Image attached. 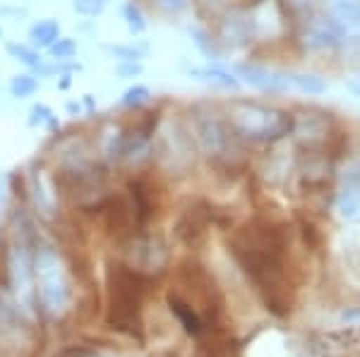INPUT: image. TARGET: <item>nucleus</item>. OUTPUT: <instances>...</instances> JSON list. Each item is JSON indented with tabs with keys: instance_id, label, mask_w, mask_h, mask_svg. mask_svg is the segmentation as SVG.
Listing matches in <instances>:
<instances>
[{
	"instance_id": "6e6552de",
	"label": "nucleus",
	"mask_w": 360,
	"mask_h": 357,
	"mask_svg": "<svg viewBox=\"0 0 360 357\" xmlns=\"http://www.w3.org/2000/svg\"><path fill=\"white\" fill-rule=\"evenodd\" d=\"M336 214L348 223L360 218V163L348 166L341 180L339 194H336Z\"/></svg>"
},
{
	"instance_id": "b1692460",
	"label": "nucleus",
	"mask_w": 360,
	"mask_h": 357,
	"mask_svg": "<svg viewBox=\"0 0 360 357\" xmlns=\"http://www.w3.org/2000/svg\"><path fill=\"white\" fill-rule=\"evenodd\" d=\"M32 115H34L32 123H46V120H51V115H53V113H51V108H49V106L39 103V106H34V108H32Z\"/></svg>"
},
{
	"instance_id": "f8f14e48",
	"label": "nucleus",
	"mask_w": 360,
	"mask_h": 357,
	"mask_svg": "<svg viewBox=\"0 0 360 357\" xmlns=\"http://www.w3.org/2000/svg\"><path fill=\"white\" fill-rule=\"evenodd\" d=\"M159 151L164 156H171V161L188 159V142H185V132L176 123H164L159 130Z\"/></svg>"
},
{
	"instance_id": "412c9836",
	"label": "nucleus",
	"mask_w": 360,
	"mask_h": 357,
	"mask_svg": "<svg viewBox=\"0 0 360 357\" xmlns=\"http://www.w3.org/2000/svg\"><path fill=\"white\" fill-rule=\"evenodd\" d=\"M72 8L84 17H96L106 10V0H72Z\"/></svg>"
},
{
	"instance_id": "dca6fc26",
	"label": "nucleus",
	"mask_w": 360,
	"mask_h": 357,
	"mask_svg": "<svg viewBox=\"0 0 360 357\" xmlns=\"http://www.w3.org/2000/svg\"><path fill=\"white\" fill-rule=\"evenodd\" d=\"M8 53L15 58V60L25 62V65L34 67V70H39L41 67V55H39V50L34 48V46H25V43H8Z\"/></svg>"
},
{
	"instance_id": "a211bd4d",
	"label": "nucleus",
	"mask_w": 360,
	"mask_h": 357,
	"mask_svg": "<svg viewBox=\"0 0 360 357\" xmlns=\"http://www.w3.org/2000/svg\"><path fill=\"white\" fill-rule=\"evenodd\" d=\"M123 20H125V25L132 34H142L144 29H147V20H144L142 10H139L135 3L123 5Z\"/></svg>"
},
{
	"instance_id": "2eb2a0df",
	"label": "nucleus",
	"mask_w": 360,
	"mask_h": 357,
	"mask_svg": "<svg viewBox=\"0 0 360 357\" xmlns=\"http://www.w3.org/2000/svg\"><path fill=\"white\" fill-rule=\"evenodd\" d=\"M295 132H298L303 140L312 142V140H319V137L327 135V123H324L319 115L307 113V115H303V118L295 120Z\"/></svg>"
},
{
	"instance_id": "f3484780",
	"label": "nucleus",
	"mask_w": 360,
	"mask_h": 357,
	"mask_svg": "<svg viewBox=\"0 0 360 357\" xmlns=\"http://www.w3.org/2000/svg\"><path fill=\"white\" fill-rule=\"evenodd\" d=\"M37 89H39V82L34 74H17V77H13V82H10V91H13L15 99H27V96H32Z\"/></svg>"
},
{
	"instance_id": "a878e982",
	"label": "nucleus",
	"mask_w": 360,
	"mask_h": 357,
	"mask_svg": "<svg viewBox=\"0 0 360 357\" xmlns=\"http://www.w3.org/2000/svg\"><path fill=\"white\" fill-rule=\"evenodd\" d=\"M120 74H139L142 72V67L137 65V62H123V65L118 67Z\"/></svg>"
},
{
	"instance_id": "ddd939ff",
	"label": "nucleus",
	"mask_w": 360,
	"mask_h": 357,
	"mask_svg": "<svg viewBox=\"0 0 360 357\" xmlns=\"http://www.w3.org/2000/svg\"><path fill=\"white\" fill-rule=\"evenodd\" d=\"M288 82H291V91H300L307 96H319L329 89V84L312 72H288Z\"/></svg>"
},
{
	"instance_id": "423d86ee",
	"label": "nucleus",
	"mask_w": 360,
	"mask_h": 357,
	"mask_svg": "<svg viewBox=\"0 0 360 357\" xmlns=\"http://www.w3.org/2000/svg\"><path fill=\"white\" fill-rule=\"evenodd\" d=\"M329 17L339 27L346 48L360 46V0H329Z\"/></svg>"
},
{
	"instance_id": "cd10ccee",
	"label": "nucleus",
	"mask_w": 360,
	"mask_h": 357,
	"mask_svg": "<svg viewBox=\"0 0 360 357\" xmlns=\"http://www.w3.org/2000/svg\"><path fill=\"white\" fill-rule=\"evenodd\" d=\"M0 36H3V27H0Z\"/></svg>"
},
{
	"instance_id": "5701e85b",
	"label": "nucleus",
	"mask_w": 360,
	"mask_h": 357,
	"mask_svg": "<svg viewBox=\"0 0 360 357\" xmlns=\"http://www.w3.org/2000/svg\"><path fill=\"white\" fill-rule=\"evenodd\" d=\"M111 53L115 58H120L123 62H137L139 58H142V50L135 48V46H111Z\"/></svg>"
},
{
	"instance_id": "4468645a",
	"label": "nucleus",
	"mask_w": 360,
	"mask_h": 357,
	"mask_svg": "<svg viewBox=\"0 0 360 357\" xmlns=\"http://www.w3.org/2000/svg\"><path fill=\"white\" fill-rule=\"evenodd\" d=\"M29 39H32L34 48H51L58 39H60V25L56 20H41L29 29Z\"/></svg>"
},
{
	"instance_id": "6ab92c4d",
	"label": "nucleus",
	"mask_w": 360,
	"mask_h": 357,
	"mask_svg": "<svg viewBox=\"0 0 360 357\" xmlns=\"http://www.w3.org/2000/svg\"><path fill=\"white\" fill-rule=\"evenodd\" d=\"M152 101V91H149V86H144V84H135V86H130V89L123 94V99H120V103L123 106H130V108H137V106H142V103H149Z\"/></svg>"
},
{
	"instance_id": "9b49d317",
	"label": "nucleus",
	"mask_w": 360,
	"mask_h": 357,
	"mask_svg": "<svg viewBox=\"0 0 360 357\" xmlns=\"http://www.w3.org/2000/svg\"><path fill=\"white\" fill-rule=\"evenodd\" d=\"M188 74L197 82L214 86V89H226V91H238L240 89V79L236 77V72H229L224 67L217 65H205V67H190Z\"/></svg>"
},
{
	"instance_id": "39448f33",
	"label": "nucleus",
	"mask_w": 360,
	"mask_h": 357,
	"mask_svg": "<svg viewBox=\"0 0 360 357\" xmlns=\"http://www.w3.org/2000/svg\"><path fill=\"white\" fill-rule=\"evenodd\" d=\"M303 46L312 53H332V50L341 48V34L339 27L329 15H317L307 22L303 32Z\"/></svg>"
},
{
	"instance_id": "bb28decb",
	"label": "nucleus",
	"mask_w": 360,
	"mask_h": 357,
	"mask_svg": "<svg viewBox=\"0 0 360 357\" xmlns=\"http://www.w3.org/2000/svg\"><path fill=\"white\" fill-rule=\"evenodd\" d=\"M295 5H307V3H312V0H293Z\"/></svg>"
},
{
	"instance_id": "f03ea898",
	"label": "nucleus",
	"mask_w": 360,
	"mask_h": 357,
	"mask_svg": "<svg viewBox=\"0 0 360 357\" xmlns=\"http://www.w3.org/2000/svg\"><path fill=\"white\" fill-rule=\"evenodd\" d=\"M34 276H37L44 307L51 314H60L70 302V283L63 262L51 250H41L34 262Z\"/></svg>"
},
{
	"instance_id": "20e7f679",
	"label": "nucleus",
	"mask_w": 360,
	"mask_h": 357,
	"mask_svg": "<svg viewBox=\"0 0 360 357\" xmlns=\"http://www.w3.org/2000/svg\"><path fill=\"white\" fill-rule=\"evenodd\" d=\"M250 29H252V36L259 41H271L283 34V10L278 0H257L252 8L248 10Z\"/></svg>"
},
{
	"instance_id": "7ed1b4c3",
	"label": "nucleus",
	"mask_w": 360,
	"mask_h": 357,
	"mask_svg": "<svg viewBox=\"0 0 360 357\" xmlns=\"http://www.w3.org/2000/svg\"><path fill=\"white\" fill-rule=\"evenodd\" d=\"M34 262L25 245H15L10 250V283H13L15 297L20 307L32 309L34 304Z\"/></svg>"
},
{
	"instance_id": "f257e3e1",
	"label": "nucleus",
	"mask_w": 360,
	"mask_h": 357,
	"mask_svg": "<svg viewBox=\"0 0 360 357\" xmlns=\"http://www.w3.org/2000/svg\"><path fill=\"white\" fill-rule=\"evenodd\" d=\"M231 128L248 140H276L291 130V118L283 111L252 101H238L229 111Z\"/></svg>"
},
{
	"instance_id": "393cba45",
	"label": "nucleus",
	"mask_w": 360,
	"mask_h": 357,
	"mask_svg": "<svg viewBox=\"0 0 360 357\" xmlns=\"http://www.w3.org/2000/svg\"><path fill=\"white\" fill-rule=\"evenodd\" d=\"M190 0H159V5L164 10H168V13H178V10L188 8Z\"/></svg>"
},
{
	"instance_id": "aec40b11",
	"label": "nucleus",
	"mask_w": 360,
	"mask_h": 357,
	"mask_svg": "<svg viewBox=\"0 0 360 357\" xmlns=\"http://www.w3.org/2000/svg\"><path fill=\"white\" fill-rule=\"evenodd\" d=\"M51 55H53V60L58 62H65L70 58H75L77 53V43L72 41V39H58V41L51 46Z\"/></svg>"
},
{
	"instance_id": "4be33fe9",
	"label": "nucleus",
	"mask_w": 360,
	"mask_h": 357,
	"mask_svg": "<svg viewBox=\"0 0 360 357\" xmlns=\"http://www.w3.org/2000/svg\"><path fill=\"white\" fill-rule=\"evenodd\" d=\"M190 36H193V41L197 43V48L202 50V53H207L209 58H217V50H214L212 46V39H209L207 32H202V29H190Z\"/></svg>"
},
{
	"instance_id": "1a4fd4ad",
	"label": "nucleus",
	"mask_w": 360,
	"mask_h": 357,
	"mask_svg": "<svg viewBox=\"0 0 360 357\" xmlns=\"http://www.w3.org/2000/svg\"><path fill=\"white\" fill-rule=\"evenodd\" d=\"M195 137L200 147L212 156V154H221L226 142H229V130L214 113L197 115L195 118Z\"/></svg>"
},
{
	"instance_id": "0eeeda50",
	"label": "nucleus",
	"mask_w": 360,
	"mask_h": 357,
	"mask_svg": "<svg viewBox=\"0 0 360 357\" xmlns=\"http://www.w3.org/2000/svg\"><path fill=\"white\" fill-rule=\"evenodd\" d=\"M236 77L240 79V84L245 82L252 89L259 91H271V94H281V91H291V82H288L286 70H269L262 65H238Z\"/></svg>"
},
{
	"instance_id": "9d476101",
	"label": "nucleus",
	"mask_w": 360,
	"mask_h": 357,
	"mask_svg": "<svg viewBox=\"0 0 360 357\" xmlns=\"http://www.w3.org/2000/svg\"><path fill=\"white\" fill-rule=\"evenodd\" d=\"M252 39L248 10H229L221 22V41L231 48H240Z\"/></svg>"
}]
</instances>
